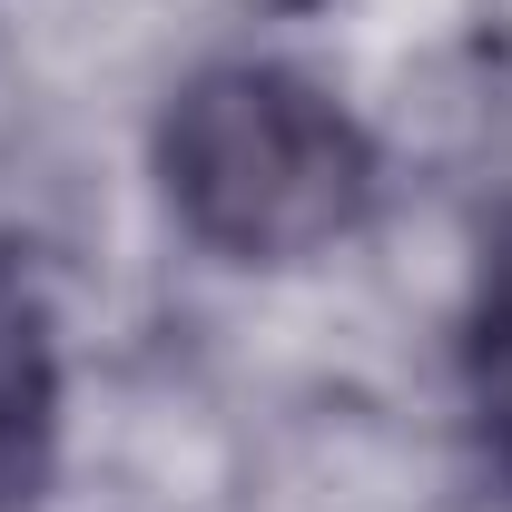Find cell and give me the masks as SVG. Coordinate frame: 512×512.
Returning <instances> with one entry per match:
<instances>
[{"label":"cell","mask_w":512,"mask_h":512,"mask_svg":"<svg viewBox=\"0 0 512 512\" xmlns=\"http://www.w3.org/2000/svg\"><path fill=\"white\" fill-rule=\"evenodd\" d=\"M158 178L197 247L237 266H296L365 227L375 148L316 79L276 60H227L168 99Z\"/></svg>","instance_id":"obj_1"},{"label":"cell","mask_w":512,"mask_h":512,"mask_svg":"<svg viewBox=\"0 0 512 512\" xmlns=\"http://www.w3.org/2000/svg\"><path fill=\"white\" fill-rule=\"evenodd\" d=\"M60 453V345L30 266L0 247V512H30Z\"/></svg>","instance_id":"obj_2"},{"label":"cell","mask_w":512,"mask_h":512,"mask_svg":"<svg viewBox=\"0 0 512 512\" xmlns=\"http://www.w3.org/2000/svg\"><path fill=\"white\" fill-rule=\"evenodd\" d=\"M463 375H473V414H483L493 453L512 463V237H503V256L483 266L473 335H463Z\"/></svg>","instance_id":"obj_3"}]
</instances>
